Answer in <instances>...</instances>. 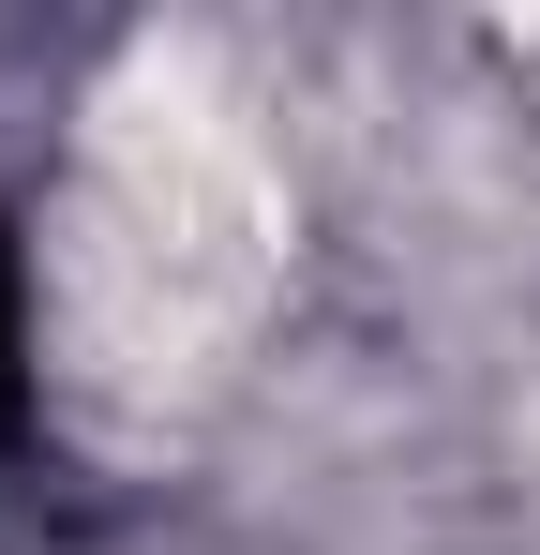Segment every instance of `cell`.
<instances>
[{
  "mask_svg": "<svg viewBox=\"0 0 540 555\" xmlns=\"http://www.w3.org/2000/svg\"><path fill=\"white\" fill-rule=\"evenodd\" d=\"M30 436V271H15V225H0V451Z\"/></svg>",
  "mask_w": 540,
  "mask_h": 555,
  "instance_id": "1",
  "label": "cell"
}]
</instances>
